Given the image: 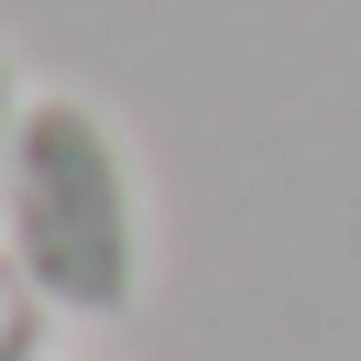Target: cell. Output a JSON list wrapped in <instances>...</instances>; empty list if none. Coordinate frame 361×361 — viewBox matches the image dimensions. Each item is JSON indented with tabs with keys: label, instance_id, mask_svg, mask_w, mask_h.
<instances>
[{
	"label": "cell",
	"instance_id": "obj_2",
	"mask_svg": "<svg viewBox=\"0 0 361 361\" xmlns=\"http://www.w3.org/2000/svg\"><path fill=\"white\" fill-rule=\"evenodd\" d=\"M44 339H55V307L33 295V274L0 252V361H44Z\"/></svg>",
	"mask_w": 361,
	"mask_h": 361
},
{
	"label": "cell",
	"instance_id": "obj_3",
	"mask_svg": "<svg viewBox=\"0 0 361 361\" xmlns=\"http://www.w3.org/2000/svg\"><path fill=\"white\" fill-rule=\"evenodd\" d=\"M11 132H23V77H11V55H0V176H11Z\"/></svg>",
	"mask_w": 361,
	"mask_h": 361
},
{
	"label": "cell",
	"instance_id": "obj_1",
	"mask_svg": "<svg viewBox=\"0 0 361 361\" xmlns=\"http://www.w3.org/2000/svg\"><path fill=\"white\" fill-rule=\"evenodd\" d=\"M0 252L33 274L55 317H121L142 295V186L110 110L88 99H23L11 176H0Z\"/></svg>",
	"mask_w": 361,
	"mask_h": 361
}]
</instances>
